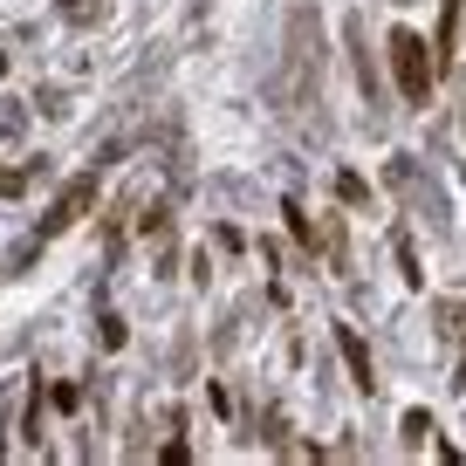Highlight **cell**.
<instances>
[{"mask_svg":"<svg viewBox=\"0 0 466 466\" xmlns=\"http://www.w3.org/2000/svg\"><path fill=\"white\" fill-rule=\"evenodd\" d=\"M309 83H322V28L309 7H295V21H289V103H302Z\"/></svg>","mask_w":466,"mask_h":466,"instance_id":"1","label":"cell"},{"mask_svg":"<svg viewBox=\"0 0 466 466\" xmlns=\"http://www.w3.org/2000/svg\"><path fill=\"white\" fill-rule=\"evenodd\" d=\"M336 350H343V364H350V384L357 391H378V364H370V350L357 329H336Z\"/></svg>","mask_w":466,"mask_h":466,"instance_id":"4","label":"cell"},{"mask_svg":"<svg viewBox=\"0 0 466 466\" xmlns=\"http://www.w3.org/2000/svg\"><path fill=\"white\" fill-rule=\"evenodd\" d=\"M391 69H398L405 103H425L439 83V56H425V35H411V28H391Z\"/></svg>","mask_w":466,"mask_h":466,"instance_id":"2","label":"cell"},{"mask_svg":"<svg viewBox=\"0 0 466 466\" xmlns=\"http://www.w3.org/2000/svg\"><path fill=\"white\" fill-rule=\"evenodd\" d=\"M425 432H432V419H425V411H405V439L411 446H425Z\"/></svg>","mask_w":466,"mask_h":466,"instance_id":"8","label":"cell"},{"mask_svg":"<svg viewBox=\"0 0 466 466\" xmlns=\"http://www.w3.org/2000/svg\"><path fill=\"white\" fill-rule=\"evenodd\" d=\"M89 199H96V172H83V178H76L69 192H62V199H56V213L42 219V233H35V240H56V233H69L76 219L89 213Z\"/></svg>","mask_w":466,"mask_h":466,"instance_id":"3","label":"cell"},{"mask_svg":"<svg viewBox=\"0 0 466 466\" xmlns=\"http://www.w3.org/2000/svg\"><path fill=\"white\" fill-rule=\"evenodd\" d=\"M439 329H446V336H466V302H439Z\"/></svg>","mask_w":466,"mask_h":466,"instance_id":"5","label":"cell"},{"mask_svg":"<svg viewBox=\"0 0 466 466\" xmlns=\"http://www.w3.org/2000/svg\"><path fill=\"white\" fill-rule=\"evenodd\" d=\"M336 192H343L350 206H370V186H364V178H357V172H343V178H336Z\"/></svg>","mask_w":466,"mask_h":466,"instance_id":"6","label":"cell"},{"mask_svg":"<svg viewBox=\"0 0 466 466\" xmlns=\"http://www.w3.org/2000/svg\"><path fill=\"white\" fill-rule=\"evenodd\" d=\"M62 15L83 28V21H96V15H103V0H62Z\"/></svg>","mask_w":466,"mask_h":466,"instance_id":"7","label":"cell"}]
</instances>
